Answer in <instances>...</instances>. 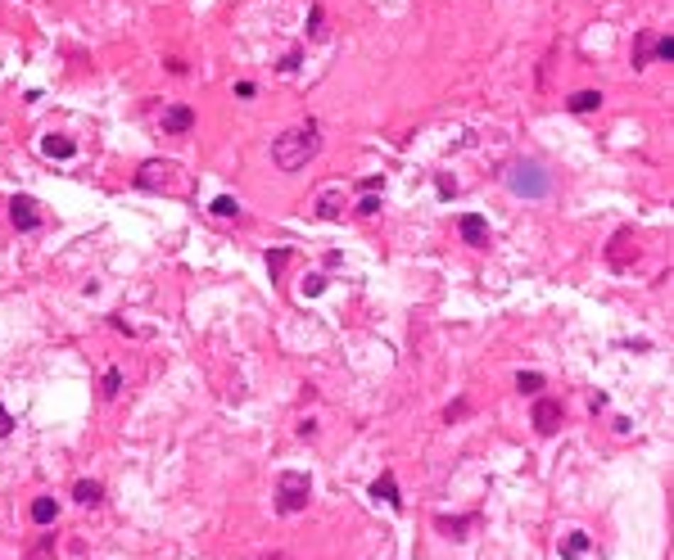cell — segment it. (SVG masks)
<instances>
[{
	"label": "cell",
	"instance_id": "6da1fadb",
	"mask_svg": "<svg viewBox=\"0 0 674 560\" xmlns=\"http://www.w3.org/2000/svg\"><path fill=\"white\" fill-rule=\"evenodd\" d=\"M322 149V136H317V122H303V127H290L286 136L272 141V158L281 172H299L308 158Z\"/></svg>",
	"mask_w": 674,
	"mask_h": 560
},
{
	"label": "cell",
	"instance_id": "7a4b0ae2",
	"mask_svg": "<svg viewBox=\"0 0 674 560\" xmlns=\"http://www.w3.org/2000/svg\"><path fill=\"white\" fill-rule=\"evenodd\" d=\"M308 497H312L308 475H299V470H286V475L276 479V511H281V515H299L303 506H308Z\"/></svg>",
	"mask_w": 674,
	"mask_h": 560
},
{
	"label": "cell",
	"instance_id": "3957f363",
	"mask_svg": "<svg viewBox=\"0 0 674 560\" xmlns=\"http://www.w3.org/2000/svg\"><path fill=\"white\" fill-rule=\"evenodd\" d=\"M507 185H511V190H516L521 199H543V194H548V177H543V168L530 163V158L507 172Z\"/></svg>",
	"mask_w": 674,
	"mask_h": 560
},
{
	"label": "cell",
	"instance_id": "277c9868",
	"mask_svg": "<svg viewBox=\"0 0 674 560\" xmlns=\"http://www.w3.org/2000/svg\"><path fill=\"white\" fill-rule=\"evenodd\" d=\"M177 172H181L177 163H158L154 158V163H145L136 172V185L141 190H177Z\"/></svg>",
	"mask_w": 674,
	"mask_h": 560
},
{
	"label": "cell",
	"instance_id": "5b68a950",
	"mask_svg": "<svg viewBox=\"0 0 674 560\" xmlns=\"http://www.w3.org/2000/svg\"><path fill=\"white\" fill-rule=\"evenodd\" d=\"M534 429H538V434H557V429H561V402H553V397H538V402H534Z\"/></svg>",
	"mask_w": 674,
	"mask_h": 560
},
{
	"label": "cell",
	"instance_id": "8992f818",
	"mask_svg": "<svg viewBox=\"0 0 674 560\" xmlns=\"http://www.w3.org/2000/svg\"><path fill=\"white\" fill-rule=\"evenodd\" d=\"M9 221H14L18 231H36V226H41V217H36V199L18 194L14 204H9Z\"/></svg>",
	"mask_w": 674,
	"mask_h": 560
},
{
	"label": "cell",
	"instance_id": "52a82bcc",
	"mask_svg": "<svg viewBox=\"0 0 674 560\" xmlns=\"http://www.w3.org/2000/svg\"><path fill=\"white\" fill-rule=\"evenodd\" d=\"M190 127H195V114H190L186 104H168V109H163V131H173V136H186Z\"/></svg>",
	"mask_w": 674,
	"mask_h": 560
},
{
	"label": "cell",
	"instance_id": "ba28073f",
	"mask_svg": "<svg viewBox=\"0 0 674 560\" xmlns=\"http://www.w3.org/2000/svg\"><path fill=\"white\" fill-rule=\"evenodd\" d=\"M371 497H376V502H385V506H394V511H403V497H398V479L389 475V470H385V475L371 483Z\"/></svg>",
	"mask_w": 674,
	"mask_h": 560
},
{
	"label": "cell",
	"instance_id": "9c48e42d",
	"mask_svg": "<svg viewBox=\"0 0 674 560\" xmlns=\"http://www.w3.org/2000/svg\"><path fill=\"white\" fill-rule=\"evenodd\" d=\"M457 231H462V240H467V244H489V221L480 213H467V217L457 221Z\"/></svg>",
	"mask_w": 674,
	"mask_h": 560
},
{
	"label": "cell",
	"instance_id": "30bf717a",
	"mask_svg": "<svg viewBox=\"0 0 674 560\" xmlns=\"http://www.w3.org/2000/svg\"><path fill=\"white\" fill-rule=\"evenodd\" d=\"M72 497H77L82 506H100V502H104V488H100L95 479H82L77 488H72Z\"/></svg>",
	"mask_w": 674,
	"mask_h": 560
},
{
	"label": "cell",
	"instance_id": "8fae6325",
	"mask_svg": "<svg viewBox=\"0 0 674 560\" xmlns=\"http://www.w3.org/2000/svg\"><path fill=\"white\" fill-rule=\"evenodd\" d=\"M41 149H45L50 158H72V154H77V145H72L68 136H45V141H41Z\"/></svg>",
	"mask_w": 674,
	"mask_h": 560
},
{
	"label": "cell",
	"instance_id": "7c38bea8",
	"mask_svg": "<svg viewBox=\"0 0 674 560\" xmlns=\"http://www.w3.org/2000/svg\"><path fill=\"white\" fill-rule=\"evenodd\" d=\"M588 547H593V538H588V533H570V538L561 542V556H566V560H580Z\"/></svg>",
	"mask_w": 674,
	"mask_h": 560
},
{
	"label": "cell",
	"instance_id": "4fadbf2b",
	"mask_svg": "<svg viewBox=\"0 0 674 560\" xmlns=\"http://www.w3.org/2000/svg\"><path fill=\"white\" fill-rule=\"evenodd\" d=\"M55 515H59L55 497H36V502H32V525H50Z\"/></svg>",
	"mask_w": 674,
	"mask_h": 560
},
{
	"label": "cell",
	"instance_id": "5bb4252c",
	"mask_svg": "<svg viewBox=\"0 0 674 560\" xmlns=\"http://www.w3.org/2000/svg\"><path fill=\"white\" fill-rule=\"evenodd\" d=\"M566 104H570V114H593V109L602 104V95H597V91H580V95H570Z\"/></svg>",
	"mask_w": 674,
	"mask_h": 560
},
{
	"label": "cell",
	"instance_id": "9a60e30c",
	"mask_svg": "<svg viewBox=\"0 0 674 560\" xmlns=\"http://www.w3.org/2000/svg\"><path fill=\"white\" fill-rule=\"evenodd\" d=\"M317 213H322L326 221H335V217H339V190H326L322 204H317Z\"/></svg>",
	"mask_w": 674,
	"mask_h": 560
},
{
	"label": "cell",
	"instance_id": "2e32d148",
	"mask_svg": "<svg viewBox=\"0 0 674 560\" xmlns=\"http://www.w3.org/2000/svg\"><path fill=\"white\" fill-rule=\"evenodd\" d=\"M516 389H521V393H538V389H543V375H538V370H521V375H516Z\"/></svg>",
	"mask_w": 674,
	"mask_h": 560
},
{
	"label": "cell",
	"instance_id": "e0dca14e",
	"mask_svg": "<svg viewBox=\"0 0 674 560\" xmlns=\"http://www.w3.org/2000/svg\"><path fill=\"white\" fill-rule=\"evenodd\" d=\"M467 525H471V520H448L444 515V520H439V533H448V538H467Z\"/></svg>",
	"mask_w": 674,
	"mask_h": 560
},
{
	"label": "cell",
	"instance_id": "ac0fdd59",
	"mask_svg": "<svg viewBox=\"0 0 674 560\" xmlns=\"http://www.w3.org/2000/svg\"><path fill=\"white\" fill-rule=\"evenodd\" d=\"M308 32H312V36H326V9H322V5H312V14H308Z\"/></svg>",
	"mask_w": 674,
	"mask_h": 560
},
{
	"label": "cell",
	"instance_id": "d6986e66",
	"mask_svg": "<svg viewBox=\"0 0 674 560\" xmlns=\"http://www.w3.org/2000/svg\"><path fill=\"white\" fill-rule=\"evenodd\" d=\"M213 213L217 217H236L240 208H236V199H231V194H222V199H213Z\"/></svg>",
	"mask_w": 674,
	"mask_h": 560
},
{
	"label": "cell",
	"instance_id": "ffe728a7",
	"mask_svg": "<svg viewBox=\"0 0 674 560\" xmlns=\"http://www.w3.org/2000/svg\"><path fill=\"white\" fill-rule=\"evenodd\" d=\"M652 55H656V59H665V64H670V59H674V36H661V41L652 45Z\"/></svg>",
	"mask_w": 674,
	"mask_h": 560
},
{
	"label": "cell",
	"instance_id": "44dd1931",
	"mask_svg": "<svg viewBox=\"0 0 674 560\" xmlns=\"http://www.w3.org/2000/svg\"><path fill=\"white\" fill-rule=\"evenodd\" d=\"M322 290H326V276H308V280H303V298H317Z\"/></svg>",
	"mask_w": 674,
	"mask_h": 560
},
{
	"label": "cell",
	"instance_id": "7402d4cb",
	"mask_svg": "<svg viewBox=\"0 0 674 560\" xmlns=\"http://www.w3.org/2000/svg\"><path fill=\"white\" fill-rule=\"evenodd\" d=\"M118 389H122V375L118 370H104V397H114Z\"/></svg>",
	"mask_w": 674,
	"mask_h": 560
},
{
	"label": "cell",
	"instance_id": "603a6c76",
	"mask_svg": "<svg viewBox=\"0 0 674 560\" xmlns=\"http://www.w3.org/2000/svg\"><path fill=\"white\" fill-rule=\"evenodd\" d=\"M616 244H629V231H620V235H616ZM611 263L624 267V248H611Z\"/></svg>",
	"mask_w": 674,
	"mask_h": 560
},
{
	"label": "cell",
	"instance_id": "cb8c5ba5",
	"mask_svg": "<svg viewBox=\"0 0 674 560\" xmlns=\"http://www.w3.org/2000/svg\"><path fill=\"white\" fill-rule=\"evenodd\" d=\"M286 258H290V253H286V248H276V253H267V267H272V276H276V271H281V267H286Z\"/></svg>",
	"mask_w": 674,
	"mask_h": 560
},
{
	"label": "cell",
	"instance_id": "d4e9b609",
	"mask_svg": "<svg viewBox=\"0 0 674 560\" xmlns=\"http://www.w3.org/2000/svg\"><path fill=\"white\" fill-rule=\"evenodd\" d=\"M358 213H366V217H371V213H381V199H376V194H366L362 204H358Z\"/></svg>",
	"mask_w": 674,
	"mask_h": 560
},
{
	"label": "cell",
	"instance_id": "484cf974",
	"mask_svg": "<svg viewBox=\"0 0 674 560\" xmlns=\"http://www.w3.org/2000/svg\"><path fill=\"white\" fill-rule=\"evenodd\" d=\"M9 429H14V416H9L5 402H0V439H9Z\"/></svg>",
	"mask_w": 674,
	"mask_h": 560
},
{
	"label": "cell",
	"instance_id": "4316f807",
	"mask_svg": "<svg viewBox=\"0 0 674 560\" xmlns=\"http://www.w3.org/2000/svg\"><path fill=\"white\" fill-rule=\"evenodd\" d=\"M272 560H286V556H272Z\"/></svg>",
	"mask_w": 674,
	"mask_h": 560
}]
</instances>
